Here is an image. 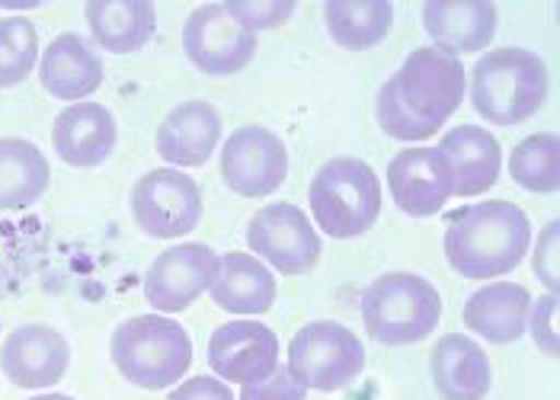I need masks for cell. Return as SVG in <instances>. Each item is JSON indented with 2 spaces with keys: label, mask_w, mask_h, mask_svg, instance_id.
<instances>
[{
  "label": "cell",
  "mask_w": 560,
  "mask_h": 400,
  "mask_svg": "<svg viewBox=\"0 0 560 400\" xmlns=\"http://www.w3.org/2000/svg\"><path fill=\"white\" fill-rule=\"evenodd\" d=\"M465 84L462 58L435 45L413 48L378 90L375 116L382 132L397 141H427L455 116L465 99Z\"/></svg>",
  "instance_id": "obj_1"
},
{
  "label": "cell",
  "mask_w": 560,
  "mask_h": 400,
  "mask_svg": "<svg viewBox=\"0 0 560 400\" xmlns=\"http://www.w3.org/2000/svg\"><path fill=\"white\" fill-rule=\"evenodd\" d=\"M532 244L528 215L506 202L487 199L462 209L445 227V260L465 279H497L522 263Z\"/></svg>",
  "instance_id": "obj_2"
},
{
  "label": "cell",
  "mask_w": 560,
  "mask_h": 400,
  "mask_svg": "<svg viewBox=\"0 0 560 400\" xmlns=\"http://www.w3.org/2000/svg\"><path fill=\"white\" fill-rule=\"evenodd\" d=\"M548 84V68L535 51L506 45L477 58L471 103L490 126H518L545 106Z\"/></svg>",
  "instance_id": "obj_3"
},
{
  "label": "cell",
  "mask_w": 560,
  "mask_h": 400,
  "mask_svg": "<svg viewBox=\"0 0 560 400\" xmlns=\"http://www.w3.org/2000/svg\"><path fill=\"white\" fill-rule=\"evenodd\" d=\"M109 356L129 385L141 391H164L179 385L189 372L192 340L164 314H138L116 327Z\"/></svg>",
  "instance_id": "obj_4"
},
{
  "label": "cell",
  "mask_w": 560,
  "mask_h": 400,
  "mask_svg": "<svg viewBox=\"0 0 560 400\" xmlns=\"http://www.w3.org/2000/svg\"><path fill=\"white\" fill-rule=\"evenodd\" d=\"M442 295L417 272H385L362 295L365 333L382 346H413L435 333Z\"/></svg>",
  "instance_id": "obj_5"
},
{
  "label": "cell",
  "mask_w": 560,
  "mask_h": 400,
  "mask_svg": "<svg viewBox=\"0 0 560 400\" xmlns=\"http://www.w3.org/2000/svg\"><path fill=\"white\" fill-rule=\"evenodd\" d=\"M307 205L327 237H362L382 215V179L359 157H334L311 179Z\"/></svg>",
  "instance_id": "obj_6"
},
{
  "label": "cell",
  "mask_w": 560,
  "mask_h": 400,
  "mask_svg": "<svg viewBox=\"0 0 560 400\" xmlns=\"http://www.w3.org/2000/svg\"><path fill=\"white\" fill-rule=\"evenodd\" d=\"M365 368L362 340L337 320H311L289 343V372L307 391H340Z\"/></svg>",
  "instance_id": "obj_7"
},
{
  "label": "cell",
  "mask_w": 560,
  "mask_h": 400,
  "mask_svg": "<svg viewBox=\"0 0 560 400\" xmlns=\"http://www.w3.org/2000/svg\"><path fill=\"white\" fill-rule=\"evenodd\" d=\"M131 215L148 237H186L202 222V189L173 167L148 170L131 189Z\"/></svg>",
  "instance_id": "obj_8"
},
{
  "label": "cell",
  "mask_w": 560,
  "mask_h": 400,
  "mask_svg": "<svg viewBox=\"0 0 560 400\" xmlns=\"http://www.w3.org/2000/svg\"><path fill=\"white\" fill-rule=\"evenodd\" d=\"M183 51L189 64L209 78L244 71L257 55V33L244 30L224 3H202L183 26Z\"/></svg>",
  "instance_id": "obj_9"
},
{
  "label": "cell",
  "mask_w": 560,
  "mask_h": 400,
  "mask_svg": "<svg viewBox=\"0 0 560 400\" xmlns=\"http://www.w3.org/2000/svg\"><path fill=\"white\" fill-rule=\"evenodd\" d=\"M247 244L282 275H304L320 263V237L311 219L292 202H276L259 209L247 224Z\"/></svg>",
  "instance_id": "obj_10"
},
{
  "label": "cell",
  "mask_w": 560,
  "mask_h": 400,
  "mask_svg": "<svg viewBox=\"0 0 560 400\" xmlns=\"http://www.w3.org/2000/svg\"><path fill=\"white\" fill-rule=\"evenodd\" d=\"M221 177L244 199L272 196L289 177V148L262 126H244L221 148Z\"/></svg>",
  "instance_id": "obj_11"
},
{
  "label": "cell",
  "mask_w": 560,
  "mask_h": 400,
  "mask_svg": "<svg viewBox=\"0 0 560 400\" xmlns=\"http://www.w3.org/2000/svg\"><path fill=\"white\" fill-rule=\"evenodd\" d=\"M218 254L209 244H176L167 247L144 272V298L158 314L186 311L199 295L212 289Z\"/></svg>",
  "instance_id": "obj_12"
},
{
  "label": "cell",
  "mask_w": 560,
  "mask_h": 400,
  "mask_svg": "<svg viewBox=\"0 0 560 400\" xmlns=\"http://www.w3.org/2000/svg\"><path fill=\"white\" fill-rule=\"evenodd\" d=\"M71 365V346L61 330L48 323H23L0 343V372L10 385L26 391H45L65 378Z\"/></svg>",
  "instance_id": "obj_13"
},
{
  "label": "cell",
  "mask_w": 560,
  "mask_h": 400,
  "mask_svg": "<svg viewBox=\"0 0 560 400\" xmlns=\"http://www.w3.org/2000/svg\"><path fill=\"white\" fill-rule=\"evenodd\" d=\"M209 365L221 381L257 385L279 365V337L250 317L228 320L209 340Z\"/></svg>",
  "instance_id": "obj_14"
},
{
  "label": "cell",
  "mask_w": 560,
  "mask_h": 400,
  "mask_svg": "<svg viewBox=\"0 0 560 400\" xmlns=\"http://www.w3.org/2000/svg\"><path fill=\"white\" fill-rule=\"evenodd\" d=\"M394 205L410 219H432L455 196L452 167L439 148H404L388 164Z\"/></svg>",
  "instance_id": "obj_15"
},
{
  "label": "cell",
  "mask_w": 560,
  "mask_h": 400,
  "mask_svg": "<svg viewBox=\"0 0 560 400\" xmlns=\"http://www.w3.org/2000/svg\"><path fill=\"white\" fill-rule=\"evenodd\" d=\"M218 141H221V116L215 106L206 99H186L164 116L154 148L173 170H179V167H202L215 154Z\"/></svg>",
  "instance_id": "obj_16"
},
{
  "label": "cell",
  "mask_w": 560,
  "mask_h": 400,
  "mask_svg": "<svg viewBox=\"0 0 560 400\" xmlns=\"http://www.w3.org/2000/svg\"><path fill=\"white\" fill-rule=\"evenodd\" d=\"M51 144L68 167H100L116 148V119L103 103H71L51 126Z\"/></svg>",
  "instance_id": "obj_17"
},
{
  "label": "cell",
  "mask_w": 560,
  "mask_h": 400,
  "mask_svg": "<svg viewBox=\"0 0 560 400\" xmlns=\"http://www.w3.org/2000/svg\"><path fill=\"white\" fill-rule=\"evenodd\" d=\"M423 30L445 55H475L497 36V7L490 0H427Z\"/></svg>",
  "instance_id": "obj_18"
},
{
  "label": "cell",
  "mask_w": 560,
  "mask_h": 400,
  "mask_svg": "<svg viewBox=\"0 0 560 400\" xmlns=\"http://www.w3.org/2000/svg\"><path fill=\"white\" fill-rule=\"evenodd\" d=\"M103 78H106L103 58L78 33L55 36L43 51L39 81H43L45 93H51L55 99L84 103L90 93L103 87Z\"/></svg>",
  "instance_id": "obj_19"
},
{
  "label": "cell",
  "mask_w": 560,
  "mask_h": 400,
  "mask_svg": "<svg viewBox=\"0 0 560 400\" xmlns=\"http://www.w3.org/2000/svg\"><path fill=\"white\" fill-rule=\"evenodd\" d=\"M430 375L442 400H483L490 391V358L465 333H445L435 343Z\"/></svg>",
  "instance_id": "obj_20"
},
{
  "label": "cell",
  "mask_w": 560,
  "mask_h": 400,
  "mask_svg": "<svg viewBox=\"0 0 560 400\" xmlns=\"http://www.w3.org/2000/svg\"><path fill=\"white\" fill-rule=\"evenodd\" d=\"M528 308H532V295L525 285L518 282H490L483 289H477L475 295L465 302V327L483 337L487 343L506 346L522 340L525 327H528Z\"/></svg>",
  "instance_id": "obj_21"
},
{
  "label": "cell",
  "mask_w": 560,
  "mask_h": 400,
  "mask_svg": "<svg viewBox=\"0 0 560 400\" xmlns=\"http://www.w3.org/2000/svg\"><path fill=\"white\" fill-rule=\"evenodd\" d=\"M439 151L452 167L455 196L462 199L487 192L500 177V164H503L500 141L480 126H458L445 132L439 141Z\"/></svg>",
  "instance_id": "obj_22"
},
{
  "label": "cell",
  "mask_w": 560,
  "mask_h": 400,
  "mask_svg": "<svg viewBox=\"0 0 560 400\" xmlns=\"http://www.w3.org/2000/svg\"><path fill=\"white\" fill-rule=\"evenodd\" d=\"M84 16L93 43L113 55H131L158 33V10L151 0H86Z\"/></svg>",
  "instance_id": "obj_23"
},
{
  "label": "cell",
  "mask_w": 560,
  "mask_h": 400,
  "mask_svg": "<svg viewBox=\"0 0 560 400\" xmlns=\"http://www.w3.org/2000/svg\"><path fill=\"white\" fill-rule=\"evenodd\" d=\"M276 275L250 254H224L218 257V272L209 295L228 314H266L276 305Z\"/></svg>",
  "instance_id": "obj_24"
},
{
  "label": "cell",
  "mask_w": 560,
  "mask_h": 400,
  "mask_svg": "<svg viewBox=\"0 0 560 400\" xmlns=\"http://www.w3.org/2000/svg\"><path fill=\"white\" fill-rule=\"evenodd\" d=\"M51 183L45 154L26 138H0V212L36 205Z\"/></svg>",
  "instance_id": "obj_25"
},
{
  "label": "cell",
  "mask_w": 560,
  "mask_h": 400,
  "mask_svg": "<svg viewBox=\"0 0 560 400\" xmlns=\"http://www.w3.org/2000/svg\"><path fill=\"white\" fill-rule=\"evenodd\" d=\"M324 20L330 39L346 51H365L385 43L394 23V3L388 0H327Z\"/></svg>",
  "instance_id": "obj_26"
},
{
  "label": "cell",
  "mask_w": 560,
  "mask_h": 400,
  "mask_svg": "<svg viewBox=\"0 0 560 400\" xmlns=\"http://www.w3.org/2000/svg\"><path fill=\"white\" fill-rule=\"evenodd\" d=\"M560 144L558 134L538 132L518 141L510 157V177L528 192H558Z\"/></svg>",
  "instance_id": "obj_27"
},
{
  "label": "cell",
  "mask_w": 560,
  "mask_h": 400,
  "mask_svg": "<svg viewBox=\"0 0 560 400\" xmlns=\"http://www.w3.org/2000/svg\"><path fill=\"white\" fill-rule=\"evenodd\" d=\"M39 58V33L23 16L0 20V90L23 84Z\"/></svg>",
  "instance_id": "obj_28"
},
{
  "label": "cell",
  "mask_w": 560,
  "mask_h": 400,
  "mask_svg": "<svg viewBox=\"0 0 560 400\" xmlns=\"http://www.w3.org/2000/svg\"><path fill=\"white\" fill-rule=\"evenodd\" d=\"M224 10L250 33H262V30H276L282 26L292 13L295 3L292 0H231L224 3Z\"/></svg>",
  "instance_id": "obj_29"
},
{
  "label": "cell",
  "mask_w": 560,
  "mask_h": 400,
  "mask_svg": "<svg viewBox=\"0 0 560 400\" xmlns=\"http://www.w3.org/2000/svg\"><path fill=\"white\" fill-rule=\"evenodd\" d=\"M528 330L545 356H558V295H545L528 308Z\"/></svg>",
  "instance_id": "obj_30"
},
{
  "label": "cell",
  "mask_w": 560,
  "mask_h": 400,
  "mask_svg": "<svg viewBox=\"0 0 560 400\" xmlns=\"http://www.w3.org/2000/svg\"><path fill=\"white\" fill-rule=\"evenodd\" d=\"M532 269L538 275V282L555 295L560 285V224L551 222L541 234H538V244H535V257H532Z\"/></svg>",
  "instance_id": "obj_31"
},
{
  "label": "cell",
  "mask_w": 560,
  "mask_h": 400,
  "mask_svg": "<svg viewBox=\"0 0 560 400\" xmlns=\"http://www.w3.org/2000/svg\"><path fill=\"white\" fill-rule=\"evenodd\" d=\"M307 388L289 372V365H276V372L269 378H262L257 385H244L241 400H304Z\"/></svg>",
  "instance_id": "obj_32"
},
{
  "label": "cell",
  "mask_w": 560,
  "mask_h": 400,
  "mask_svg": "<svg viewBox=\"0 0 560 400\" xmlns=\"http://www.w3.org/2000/svg\"><path fill=\"white\" fill-rule=\"evenodd\" d=\"M167 400H234V395H231V388L221 378L199 375V378L179 381Z\"/></svg>",
  "instance_id": "obj_33"
},
{
  "label": "cell",
  "mask_w": 560,
  "mask_h": 400,
  "mask_svg": "<svg viewBox=\"0 0 560 400\" xmlns=\"http://www.w3.org/2000/svg\"><path fill=\"white\" fill-rule=\"evenodd\" d=\"M30 400H74V398H68V395H39V398H30Z\"/></svg>",
  "instance_id": "obj_34"
}]
</instances>
